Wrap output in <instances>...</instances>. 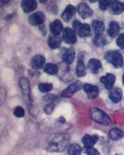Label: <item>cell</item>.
<instances>
[{"instance_id":"44dd1931","label":"cell","mask_w":124,"mask_h":155,"mask_svg":"<svg viewBox=\"0 0 124 155\" xmlns=\"http://www.w3.org/2000/svg\"><path fill=\"white\" fill-rule=\"evenodd\" d=\"M76 74H77V76H79V77H83L86 74V66H85V64H84L82 58H79L78 62H77Z\"/></svg>"},{"instance_id":"484cf974","label":"cell","mask_w":124,"mask_h":155,"mask_svg":"<svg viewBox=\"0 0 124 155\" xmlns=\"http://www.w3.org/2000/svg\"><path fill=\"white\" fill-rule=\"evenodd\" d=\"M20 86L22 88V91L23 93L27 95L29 94V92H30V84H29V82L27 81V79L25 78H21L20 79Z\"/></svg>"},{"instance_id":"ba28073f","label":"cell","mask_w":124,"mask_h":155,"mask_svg":"<svg viewBox=\"0 0 124 155\" xmlns=\"http://www.w3.org/2000/svg\"><path fill=\"white\" fill-rule=\"evenodd\" d=\"M115 80H116V77L113 74H107L106 75L101 77V82L103 84L105 88H107L109 90L113 88V84L115 83Z\"/></svg>"},{"instance_id":"7402d4cb","label":"cell","mask_w":124,"mask_h":155,"mask_svg":"<svg viewBox=\"0 0 124 155\" xmlns=\"http://www.w3.org/2000/svg\"><path fill=\"white\" fill-rule=\"evenodd\" d=\"M92 26H93V31L95 32V35L96 34H102L104 30V24L103 21H100V20H94L92 24Z\"/></svg>"},{"instance_id":"52a82bcc","label":"cell","mask_w":124,"mask_h":155,"mask_svg":"<svg viewBox=\"0 0 124 155\" xmlns=\"http://www.w3.org/2000/svg\"><path fill=\"white\" fill-rule=\"evenodd\" d=\"M84 92L86 93V94L88 95V97L90 99H93L96 98L99 95V88L96 85H93L90 84H85L83 86Z\"/></svg>"},{"instance_id":"3957f363","label":"cell","mask_w":124,"mask_h":155,"mask_svg":"<svg viewBox=\"0 0 124 155\" xmlns=\"http://www.w3.org/2000/svg\"><path fill=\"white\" fill-rule=\"evenodd\" d=\"M73 30L74 32L81 37H85L91 34V27L87 24H82L79 21H74L73 22Z\"/></svg>"},{"instance_id":"30bf717a","label":"cell","mask_w":124,"mask_h":155,"mask_svg":"<svg viewBox=\"0 0 124 155\" xmlns=\"http://www.w3.org/2000/svg\"><path fill=\"white\" fill-rule=\"evenodd\" d=\"M78 13L83 18H87L93 15V10L90 8V6L87 4L81 3L78 5Z\"/></svg>"},{"instance_id":"9a60e30c","label":"cell","mask_w":124,"mask_h":155,"mask_svg":"<svg viewBox=\"0 0 124 155\" xmlns=\"http://www.w3.org/2000/svg\"><path fill=\"white\" fill-rule=\"evenodd\" d=\"M88 68L93 74H97L99 70L102 68V63L100 60L96 58H93L88 63Z\"/></svg>"},{"instance_id":"6da1fadb","label":"cell","mask_w":124,"mask_h":155,"mask_svg":"<svg viewBox=\"0 0 124 155\" xmlns=\"http://www.w3.org/2000/svg\"><path fill=\"white\" fill-rule=\"evenodd\" d=\"M91 117L92 119L103 125H108L111 123L109 116L99 108H92L91 109Z\"/></svg>"},{"instance_id":"5b68a950","label":"cell","mask_w":124,"mask_h":155,"mask_svg":"<svg viewBox=\"0 0 124 155\" xmlns=\"http://www.w3.org/2000/svg\"><path fill=\"white\" fill-rule=\"evenodd\" d=\"M63 40L69 45H73L77 40L75 32L69 27L64 28L63 31Z\"/></svg>"},{"instance_id":"8992f818","label":"cell","mask_w":124,"mask_h":155,"mask_svg":"<svg viewBox=\"0 0 124 155\" xmlns=\"http://www.w3.org/2000/svg\"><path fill=\"white\" fill-rule=\"evenodd\" d=\"M44 20H45V15L43 12H36L28 17V22L32 25H42L44 22Z\"/></svg>"},{"instance_id":"8fae6325","label":"cell","mask_w":124,"mask_h":155,"mask_svg":"<svg viewBox=\"0 0 124 155\" xmlns=\"http://www.w3.org/2000/svg\"><path fill=\"white\" fill-rule=\"evenodd\" d=\"M75 57V52L74 49L73 47H70L68 49H66L62 56V59L64 63H66L67 64H70L73 62V59Z\"/></svg>"},{"instance_id":"277c9868","label":"cell","mask_w":124,"mask_h":155,"mask_svg":"<svg viewBox=\"0 0 124 155\" xmlns=\"http://www.w3.org/2000/svg\"><path fill=\"white\" fill-rule=\"evenodd\" d=\"M82 86H83L82 83L79 82V81H76V82L73 83L72 84H70L64 91H63L62 96L63 97H71L75 93H77L82 88Z\"/></svg>"},{"instance_id":"4316f807","label":"cell","mask_w":124,"mask_h":155,"mask_svg":"<svg viewBox=\"0 0 124 155\" xmlns=\"http://www.w3.org/2000/svg\"><path fill=\"white\" fill-rule=\"evenodd\" d=\"M81 147L76 143L71 144L68 148V153L70 155H81Z\"/></svg>"},{"instance_id":"d4e9b609","label":"cell","mask_w":124,"mask_h":155,"mask_svg":"<svg viewBox=\"0 0 124 155\" xmlns=\"http://www.w3.org/2000/svg\"><path fill=\"white\" fill-rule=\"evenodd\" d=\"M44 71L48 74H51V75H54L55 74H57L58 72V67L56 64H46L44 67Z\"/></svg>"},{"instance_id":"2e32d148","label":"cell","mask_w":124,"mask_h":155,"mask_svg":"<svg viewBox=\"0 0 124 155\" xmlns=\"http://www.w3.org/2000/svg\"><path fill=\"white\" fill-rule=\"evenodd\" d=\"M50 31L54 35H58L62 31H64V26H63V24L61 23V21L54 20L53 23H51V25H50Z\"/></svg>"},{"instance_id":"4fadbf2b","label":"cell","mask_w":124,"mask_h":155,"mask_svg":"<svg viewBox=\"0 0 124 155\" xmlns=\"http://www.w3.org/2000/svg\"><path fill=\"white\" fill-rule=\"evenodd\" d=\"M21 6L24 13H30L36 8L37 3L34 0H24L21 3Z\"/></svg>"},{"instance_id":"e575fe53","label":"cell","mask_w":124,"mask_h":155,"mask_svg":"<svg viewBox=\"0 0 124 155\" xmlns=\"http://www.w3.org/2000/svg\"><path fill=\"white\" fill-rule=\"evenodd\" d=\"M118 155H119V154H118Z\"/></svg>"},{"instance_id":"7a4b0ae2","label":"cell","mask_w":124,"mask_h":155,"mask_svg":"<svg viewBox=\"0 0 124 155\" xmlns=\"http://www.w3.org/2000/svg\"><path fill=\"white\" fill-rule=\"evenodd\" d=\"M105 59L116 68H120L123 65V56L119 51L107 52L105 54Z\"/></svg>"},{"instance_id":"f546056e","label":"cell","mask_w":124,"mask_h":155,"mask_svg":"<svg viewBox=\"0 0 124 155\" xmlns=\"http://www.w3.org/2000/svg\"><path fill=\"white\" fill-rule=\"evenodd\" d=\"M14 114H15L16 117L21 118V117H23V116L24 115V110L21 106H17V107H15V110H14Z\"/></svg>"},{"instance_id":"4dcf8cb0","label":"cell","mask_w":124,"mask_h":155,"mask_svg":"<svg viewBox=\"0 0 124 155\" xmlns=\"http://www.w3.org/2000/svg\"><path fill=\"white\" fill-rule=\"evenodd\" d=\"M84 153L88 155H100V153L98 152V150H96L93 147H85Z\"/></svg>"},{"instance_id":"ac0fdd59","label":"cell","mask_w":124,"mask_h":155,"mask_svg":"<svg viewBox=\"0 0 124 155\" xmlns=\"http://www.w3.org/2000/svg\"><path fill=\"white\" fill-rule=\"evenodd\" d=\"M120 32V25L117 22L113 21L110 23V26H109V30H108V34L111 37L114 38L118 35Z\"/></svg>"},{"instance_id":"cb8c5ba5","label":"cell","mask_w":124,"mask_h":155,"mask_svg":"<svg viewBox=\"0 0 124 155\" xmlns=\"http://www.w3.org/2000/svg\"><path fill=\"white\" fill-rule=\"evenodd\" d=\"M93 43L96 46H103L107 44V40L103 34H96L93 38Z\"/></svg>"},{"instance_id":"603a6c76","label":"cell","mask_w":124,"mask_h":155,"mask_svg":"<svg viewBox=\"0 0 124 155\" xmlns=\"http://www.w3.org/2000/svg\"><path fill=\"white\" fill-rule=\"evenodd\" d=\"M109 135H110L111 139H113V140H114V141H117V140H120L121 138L123 137L124 133L122 130H120V129H118V128H113V129L110 131Z\"/></svg>"},{"instance_id":"d6a6232c","label":"cell","mask_w":124,"mask_h":155,"mask_svg":"<svg viewBox=\"0 0 124 155\" xmlns=\"http://www.w3.org/2000/svg\"><path fill=\"white\" fill-rule=\"evenodd\" d=\"M54 109V103H50V104H48L45 106V108H44V112H45V114H52V113H53Z\"/></svg>"},{"instance_id":"d6986e66","label":"cell","mask_w":124,"mask_h":155,"mask_svg":"<svg viewBox=\"0 0 124 155\" xmlns=\"http://www.w3.org/2000/svg\"><path fill=\"white\" fill-rule=\"evenodd\" d=\"M61 38L58 36V35H52L49 36L48 38V45L49 46L52 48V49H56L60 46L61 45Z\"/></svg>"},{"instance_id":"83f0119b","label":"cell","mask_w":124,"mask_h":155,"mask_svg":"<svg viewBox=\"0 0 124 155\" xmlns=\"http://www.w3.org/2000/svg\"><path fill=\"white\" fill-rule=\"evenodd\" d=\"M38 88H39V91L42 93H48L53 89V84H47V83H43V84H39Z\"/></svg>"},{"instance_id":"1f68e13d","label":"cell","mask_w":124,"mask_h":155,"mask_svg":"<svg viewBox=\"0 0 124 155\" xmlns=\"http://www.w3.org/2000/svg\"><path fill=\"white\" fill-rule=\"evenodd\" d=\"M116 44H117V45H118L119 47L124 49V34H121V35L117 37V39H116Z\"/></svg>"},{"instance_id":"f1b7e54d","label":"cell","mask_w":124,"mask_h":155,"mask_svg":"<svg viewBox=\"0 0 124 155\" xmlns=\"http://www.w3.org/2000/svg\"><path fill=\"white\" fill-rule=\"evenodd\" d=\"M113 1L112 0H102L100 1V4H99V6L102 10L105 11L108 7L112 6V4H113Z\"/></svg>"},{"instance_id":"7c38bea8","label":"cell","mask_w":124,"mask_h":155,"mask_svg":"<svg viewBox=\"0 0 124 155\" xmlns=\"http://www.w3.org/2000/svg\"><path fill=\"white\" fill-rule=\"evenodd\" d=\"M44 63H45V58L43 55L38 54L33 57L31 61V66L34 69H40L44 65Z\"/></svg>"},{"instance_id":"836d02e7","label":"cell","mask_w":124,"mask_h":155,"mask_svg":"<svg viewBox=\"0 0 124 155\" xmlns=\"http://www.w3.org/2000/svg\"><path fill=\"white\" fill-rule=\"evenodd\" d=\"M122 82H123V84H124V74H123V76H122Z\"/></svg>"},{"instance_id":"ffe728a7","label":"cell","mask_w":124,"mask_h":155,"mask_svg":"<svg viewBox=\"0 0 124 155\" xmlns=\"http://www.w3.org/2000/svg\"><path fill=\"white\" fill-rule=\"evenodd\" d=\"M112 9V13L115 14V15H119L121 13H122L124 11V4L120 2V1H113L111 6Z\"/></svg>"},{"instance_id":"e0dca14e","label":"cell","mask_w":124,"mask_h":155,"mask_svg":"<svg viewBox=\"0 0 124 155\" xmlns=\"http://www.w3.org/2000/svg\"><path fill=\"white\" fill-rule=\"evenodd\" d=\"M98 141V137L96 135H89L86 134L83 138V143L85 147H93Z\"/></svg>"},{"instance_id":"5bb4252c","label":"cell","mask_w":124,"mask_h":155,"mask_svg":"<svg viewBox=\"0 0 124 155\" xmlns=\"http://www.w3.org/2000/svg\"><path fill=\"white\" fill-rule=\"evenodd\" d=\"M75 14V7L72 5H68L65 10L62 14V17L65 22H69Z\"/></svg>"},{"instance_id":"9c48e42d","label":"cell","mask_w":124,"mask_h":155,"mask_svg":"<svg viewBox=\"0 0 124 155\" xmlns=\"http://www.w3.org/2000/svg\"><path fill=\"white\" fill-rule=\"evenodd\" d=\"M109 97L113 103H119L122 98V90L119 87H113L110 90Z\"/></svg>"}]
</instances>
